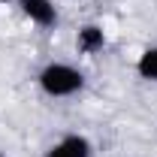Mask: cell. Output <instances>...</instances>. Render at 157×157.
Listing matches in <instances>:
<instances>
[{
	"label": "cell",
	"instance_id": "6da1fadb",
	"mask_svg": "<svg viewBox=\"0 0 157 157\" xmlns=\"http://www.w3.org/2000/svg\"><path fill=\"white\" fill-rule=\"evenodd\" d=\"M36 85L45 97L67 100V97H76L85 88V73L73 63H67V60H52L36 73Z\"/></svg>",
	"mask_w": 157,
	"mask_h": 157
},
{
	"label": "cell",
	"instance_id": "7a4b0ae2",
	"mask_svg": "<svg viewBox=\"0 0 157 157\" xmlns=\"http://www.w3.org/2000/svg\"><path fill=\"white\" fill-rule=\"evenodd\" d=\"M21 9V15L36 24V27H55L58 24V6L52 0H15Z\"/></svg>",
	"mask_w": 157,
	"mask_h": 157
},
{
	"label": "cell",
	"instance_id": "3957f363",
	"mask_svg": "<svg viewBox=\"0 0 157 157\" xmlns=\"http://www.w3.org/2000/svg\"><path fill=\"white\" fill-rule=\"evenodd\" d=\"M91 154H94V145H91L88 136H82V133H67V136H60L42 157H91Z\"/></svg>",
	"mask_w": 157,
	"mask_h": 157
},
{
	"label": "cell",
	"instance_id": "277c9868",
	"mask_svg": "<svg viewBox=\"0 0 157 157\" xmlns=\"http://www.w3.org/2000/svg\"><path fill=\"white\" fill-rule=\"evenodd\" d=\"M76 48L82 55H97V52H103V48H106V33H103V27H100V24H85V27H78Z\"/></svg>",
	"mask_w": 157,
	"mask_h": 157
},
{
	"label": "cell",
	"instance_id": "5b68a950",
	"mask_svg": "<svg viewBox=\"0 0 157 157\" xmlns=\"http://www.w3.org/2000/svg\"><path fill=\"white\" fill-rule=\"evenodd\" d=\"M136 76L157 85V45H148V48L136 58Z\"/></svg>",
	"mask_w": 157,
	"mask_h": 157
},
{
	"label": "cell",
	"instance_id": "8992f818",
	"mask_svg": "<svg viewBox=\"0 0 157 157\" xmlns=\"http://www.w3.org/2000/svg\"><path fill=\"white\" fill-rule=\"evenodd\" d=\"M6 3H15V0H0V6H6Z\"/></svg>",
	"mask_w": 157,
	"mask_h": 157
},
{
	"label": "cell",
	"instance_id": "52a82bcc",
	"mask_svg": "<svg viewBox=\"0 0 157 157\" xmlns=\"http://www.w3.org/2000/svg\"><path fill=\"white\" fill-rule=\"evenodd\" d=\"M0 157H6V154H3V151H0Z\"/></svg>",
	"mask_w": 157,
	"mask_h": 157
}]
</instances>
